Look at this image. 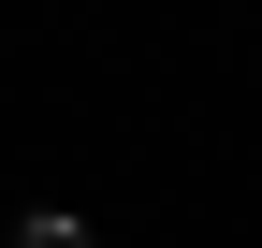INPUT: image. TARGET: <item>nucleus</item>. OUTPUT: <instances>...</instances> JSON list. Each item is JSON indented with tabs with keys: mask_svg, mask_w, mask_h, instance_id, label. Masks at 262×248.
I'll return each instance as SVG.
<instances>
[{
	"mask_svg": "<svg viewBox=\"0 0 262 248\" xmlns=\"http://www.w3.org/2000/svg\"><path fill=\"white\" fill-rule=\"evenodd\" d=\"M15 248H102V234H88V219H73V204H44V219H29Z\"/></svg>",
	"mask_w": 262,
	"mask_h": 248,
	"instance_id": "f257e3e1",
	"label": "nucleus"
}]
</instances>
